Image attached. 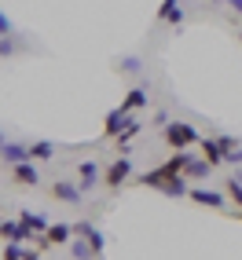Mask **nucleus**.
Instances as JSON below:
<instances>
[{
  "label": "nucleus",
  "mask_w": 242,
  "mask_h": 260,
  "mask_svg": "<svg viewBox=\"0 0 242 260\" xmlns=\"http://www.w3.org/2000/svg\"><path fill=\"white\" fill-rule=\"evenodd\" d=\"M19 223L29 231V235H41V231H48V220L44 216H37V213H19Z\"/></svg>",
  "instance_id": "obj_19"
},
{
  "label": "nucleus",
  "mask_w": 242,
  "mask_h": 260,
  "mask_svg": "<svg viewBox=\"0 0 242 260\" xmlns=\"http://www.w3.org/2000/svg\"><path fill=\"white\" fill-rule=\"evenodd\" d=\"M11 180L19 183V187H37V183H41L37 161H15V165H11Z\"/></svg>",
  "instance_id": "obj_3"
},
{
  "label": "nucleus",
  "mask_w": 242,
  "mask_h": 260,
  "mask_svg": "<svg viewBox=\"0 0 242 260\" xmlns=\"http://www.w3.org/2000/svg\"><path fill=\"white\" fill-rule=\"evenodd\" d=\"M0 158H4L8 165H15V161H29V147L11 143V140H0Z\"/></svg>",
  "instance_id": "obj_8"
},
{
  "label": "nucleus",
  "mask_w": 242,
  "mask_h": 260,
  "mask_svg": "<svg viewBox=\"0 0 242 260\" xmlns=\"http://www.w3.org/2000/svg\"><path fill=\"white\" fill-rule=\"evenodd\" d=\"M198 150H202V158L209 161L213 169H217V165L224 161V147H220L217 140H198Z\"/></svg>",
  "instance_id": "obj_15"
},
{
  "label": "nucleus",
  "mask_w": 242,
  "mask_h": 260,
  "mask_svg": "<svg viewBox=\"0 0 242 260\" xmlns=\"http://www.w3.org/2000/svg\"><path fill=\"white\" fill-rule=\"evenodd\" d=\"M0 238H4V242H29L33 235L22 228L19 220H15V223H11V220H0Z\"/></svg>",
  "instance_id": "obj_11"
},
{
  "label": "nucleus",
  "mask_w": 242,
  "mask_h": 260,
  "mask_svg": "<svg viewBox=\"0 0 242 260\" xmlns=\"http://www.w3.org/2000/svg\"><path fill=\"white\" fill-rule=\"evenodd\" d=\"M129 176H132V161H129V158H114V161L107 165V172H103V187L117 190Z\"/></svg>",
  "instance_id": "obj_2"
},
{
  "label": "nucleus",
  "mask_w": 242,
  "mask_h": 260,
  "mask_svg": "<svg viewBox=\"0 0 242 260\" xmlns=\"http://www.w3.org/2000/svg\"><path fill=\"white\" fill-rule=\"evenodd\" d=\"M217 143H220V147H224V158H228V154H231V150H235V147H238V143H235V140H231V136H220V140H217Z\"/></svg>",
  "instance_id": "obj_23"
},
{
  "label": "nucleus",
  "mask_w": 242,
  "mask_h": 260,
  "mask_svg": "<svg viewBox=\"0 0 242 260\" xmlns=\"http://www.w3.org/2000/svg\"><path fill=\"white\" fill-rule=\"evenodd\" d=\"M140 70H143V62L136 59V55H125V59H121V74H140Z\"/></svg>",
  "instance_id": "obj_21"
},
{
  "label": "nucleus",
  "mask_w": 242,
  "mask_h": 260,
  "mask_svg": "<svg viewBox=\"0 0 242 260\" xmlns=\"http://www.w3.org/2000/svg\"><path fill=\"white\" fill-rule=\"evenodd\" d=\"M238 216H242V213H238Z\"/></svg>",
  "instance_id": "obj_27"
},
{
  "label": "nucleus",
  "mask_w": 242,
  "mask_h": 260,
  "mask_svg": "<svg viewBox=\"0 0 242 260\" xmlns=\"http://www.w3.org/2000/svg\"><path fill=\"white\" fill-rule=\"evenodd\" d=\"M158 19H162V22H169V26H180V22H184L180 0H162V8H158Z\"/></svg>",
  "instance_id": "obj_13"
},
{
  "label": "nucleus",
  "mask_w": 242,
  "mask_h": 260,
  "mask_svg": "<svg viewBox=\"0 0 242 260\" xmlns=\"http://www.w3.org/2000/svg\"><path fill=\"white\" fill-rule=\"evenodd\" d=\"M8 33H11V19H8L4 11H0V37H8Z\"/></svg>",
  "instance_id": "obj_24"
},
{
  "label": "nucleus",
  "mask_w": 242,
  "mask_h": 260,
  "mask_svg": "<svg viewBox=\"0 0 242 260\" xmlns=\"http://www.w3.org/2000/svg\"><path fill=\"white\" fill-rule=\"evenodd\" d=\"M77 176H81V183H77V187L84 190V194H88L96 183H103V172H99V165H96V161H81V165H77Z\"/></svg>",
  "instance_id": "obj_6"
},
{
  "label": "nucleus",
  "mask_w": 242,
  "mask_h": 260,
  "mask_svg": "<svg viewBox=\"0 0 242 260\" xmlns=\"http://www.w3.org/2000/svg\"><path fill=\"white\" fill-rule=\"evenodd\" d=\"M202 136L195 132V125H187V121H165V143L172 150H187V147H198Z\"/></svg>",
  "instance_id": "obj_1"
},
{
  "label": "nucleus",
  "mask_w": 242,
  "mask_h": 260,
  "mask_svg": "<svg viewBox=\"0 0 242 260\" xmlns=\"http://www.w3.org/2000/svg\"><path fill=\"white\" fill-rule=\"evenodd\" d=\"M238 41H242V33H238Z\"/></svg>",
  "instance_id": "obj_26"
},
{
  "label": "nucleus",
  "mask_w": 242,
  "mask_h": 260,
  "mask_svg": "<svg viewBox=\"0 0 242 260\" xmlns=\"http://www.w3.org/2000/svg\"><path fill=\"white\" fill-rule=\"evenodd\" d=\"M51 198H59V202H66V205H77V202L84 198V190H81L77 183H66V180H55V183H51Z\"/></svg>",
  "instance_id": "obj_4"
},
{
  "label": "nucleus",
  "mask_w": 242,
  "mask_h": 260,
  "mask_svg": "<svg viewBox=\"0 0 242 260\" xmlns=\"http://www.w3.org/2000/svg\"><path fill=\"white\" fill-rule=\"evenodd\" d=\"M51 158H55V143H51V140L29 143V161H51Z\"/></svg>",
  "instance_id": "obj_16"
},
{
  "label": "nucleus",
  "mask_w": 242,
  "mask_h": 260,
  "mask_svg": "<svg viewBox=\"0 0 242 260\" xmlns=\"http://www.w3.org/2000/svg\"><path fill=\"white\" fill-rule=\"evenodd\" d=\"M41 249H26L19 246V242H11V246H4V260H37Z\"/></svg>",
  "instance_id": "obj_18"
},
{
  "label": "nucleus",
  "mask_w": 242,
  "mask_h": 260,
  "mask_svg": "<svg viewBox=\"0 0 242 260\" xmlns=\"http://www.w3.org/2000/svg\"><path fill=\"white\" fill-rule=\"evenodd\" d=\"M15 48H19V44H15V41H4V37H0V55H11V51Z\"/></svg>",
  "instance_id": "obj_25"
},
{
  "label": "nucleus",
  "mask_w": 242,
  "mask_h": 260,
  "mask_svg": "<svg viewBox=\"0 0 242 260\" xmlns=\"http://www.w3.org/2000/svg\"><path fill=\"white\" fill-rule=\"evenodd\" d=\"M158 190H162L165 198H187V190H191V187H187V176H184V172H176V176H169Z\"/></svg>",
  "instance_id": "obj_10"
},
{
  "label": "nucleus",
  "mask_w": 242,
  "mask_h": 260,
  "mask_svg": "<svg viewBox=\"0 0 242 260\" xmlns=\"http://www.w3.org/2000/svg\"><path fill=\"white\" fill-rule=\"evenodd\" d=\"M140 128H143V125H140V121H132V114H129V121H125V128H121V132L114 136V143L121 147V154H125V147H129V143L136 140V136H140Z\"/></svg>",
  "instance_id": "obj_14"
},
{
  "label": "nucleus",
  "mask_w": 242,
  "mask_h": 260,
  "mask_svg": "<svg viewBox=\"0 0 242 260\" xmlns=\"http://www.w3.org/2000/svg\"><path fill=\"white\" fill-rule=\"evenodd\" d=\"M187 198L198 202V205H209V209H224V194H217V190H209V187H191Z\"/></svg>",
  "instance_id": "obj_7"
},
{
  "label": "nucleus",
  "mask_w": 242,
  "mask_h": 260,
  "mask_svg": "<svg viewBox=\"0 0 242 260\" xmlns=\"http://www.w3.org/2000/svg\"><path fill=\"white\" fill-rule=\"evenodd\" d=\"M209 172H213V165L205 161V158H191V161L184 165V176H187V180H205Z\"/></svg>",
  "instance_id": "obj_17"
},
{
  "label": "nucleus",
  "mask_w": 242,
  "mask_h": 260,
  "mask_svg": "<svg viewBox=\"0 0 242 260\" xmlns=\"http://www.w3.org/2000/svg\"><path fill=\"white\" fill-rule=\"evenodd\" d=\"M44 238H48V246H66V242L74 238V228L70 223H48Z\"/></svg>",
  "instance_id": "obj_12"
},
{
  "label": "nucleus",
  "mask_w": 242,
  "mask_h": 260,
  "mask_svg": "<svg viewBox=\"0 0 242 260\" xmlns=\"http://www.w3.org/2000/svg\"><path fill=\"white\" fill-rule=\"evenodd\" d=\"M70 253H74V256H96L88 242H77V246H70Z\"/></svg>",
  "instance_id": "obj_22"
},
{
  "label": "nucleus",
  "mask_w": 242,
  "mask_h": 260,
  "mask_svg": "<svg viewBox=\"0 0 242 260\" xmlns=\"http://www.w3.org/2000/svg\"><path fill=\"white\" fill-rule=\"evenodd\" d=\"M147 103H150V92L143 88V84H136V88H129V92H125V99H121V110L136 114V110H143Z\"/></svg>",
  "instance_id": "obj_5"
},
{
  "label": "nucleus",
  "mask_w": 242,
  "mask_h": 260,
  "mask_svg": "<svg viewBox=\"0 0 242 260\" xmlns=\"http://www.w3.org/2000/svg\"><path fill=\"white\" fill-rule=\"evenodd\" d=\"M125 121H129V110H121V107H114L110 114H107V121H103V136L107 140H114V136L125 128Z\"/></svg>",
  "instance_id": "obj_9"
},
{
  "label": "nucleus",
  "mask_w": 242,
  "mask_h": 260,
  "mask_svg": "<svg viewBox=\"0 0 242 260\" xmlns=\"http://www.w3.org/2000/svg\"><path fill=\"white\" fill-rule=\"evenodd\" d=\"M224 190H228V198L242 209V183H238V180H228V183H224Z\"/></svg>",
  "instance_id": "obj_20"
}]
</instances>
